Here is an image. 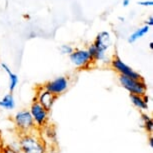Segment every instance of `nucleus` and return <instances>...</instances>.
I'll use <instances>...</instances> for the list:
<instances>
[{"instance_id": "nucleus-8", "label": "nucleus", "mask_w": 153, "mask_h": 153, "mask_svg": "<svg viewBox=\"0 0 153 153\" xmlns=\"http://www.w3.org/2000/svg\"><path fill=\"white\" fill-rule=\"evenodd\" d=\"M57 99L56 96H54L53 94H51L50 92H48L47 90H45L42 86L37 88L36 90V95H35V100L37 101L42 107H44L46 110L50 112V110L52 109L54 103Z\"/></svg>"}, {"instance_id": "nucleus-12", "label": "nucleus", "mask_w": 153, "mask_h": 153, "mask_svg": "<svg viewBox=\"0 0 153 153\" xmlns=\"http://www.w3.org/2000/svg\"><path fill=\"white\" fill-rule=\"evenodd\" d=\"M129 98H130L132 104H133L137 109H139L140 111H145V110L148 109V103L145 102L143 96L129 94Z\"/></svg>"}, {"instance_id": "nucleus-7", "label": "nucleus", "mask_w": 153, "mask_h": 153, "mask_svg": "<svg viewBox=\"0 0 153 153\" xmlns=\"http://www.w3.org/2000/svg\"><path fill=\"white\" fill-rule=\"evenodd\" d=\"M42 87L53 94L54 96L58 97L67 90L69 87V80L65 76H59L57 78L50 80L42 85Z\"/></svg>"}, {"instance_id": "nucleus-14", "label": "nucleus", "mask_w": 153, "mask_h": 153, "mask_svg": "<svg viewBox=\"0 0 153 153\" xmlns=\"http://www.w3.org/2000/svg\"><path fill=\"white\" fill-rule=\"evenodd\" d=\"M141 120L143 122V127L146 130L147 133H149L150 135L152 134L153 131V120L152 118L149 116L148 114L146 113H142L141 114Z\"/></svg>"}, {"instance_id": "nucleus-15", "label": "nucleus", "mask_w": 153, "mask_h": 153, "mask_svg": "<svg viewBox=\"0 0 153 153\" xmlns=\"http://www.w3.org/2000/svg\"><path fill=\"white\" fill-rule=\"evenodd\" d=\"M60 52L62 54H64V55H70V54L74 51V48L72 47L71 45H68V44H63L60 46L59 48Z\"/></svg>"}, {"instance_id": "nucleus-21", "label": "nucleus", "mask_w": 153, "mask_h": 153, "mask_svg": "<svg viewBox=\"0 0 153 153\" xmlns=\"http://www.w3.org/2000/svg\"><path fill=\"white\" fill-rule=\"evenodd\" d=\"M149 47H150V49H153V42L149 43Z\"/></svg>"}, {"instance_id": "nucleus-2", "label": "nucleus", "mask_w": 153, "mask_h": 153, "mask_svg": "<svg viewBox=\"0 0 153 153\" xmlns=\"http://www.w3.org/2000/svg\"><path fill=\"white\" fill-rule=\"evenodd\" d=\"M13 123L18 134H27L37 130L35 123L28 109L17 111L13 116Z\"/></svg>"}, {"instance_id": "nucleus-3", "label": "nucleus", "mask_w": 153, "mask_h": 153, "mask_svg": "<svg viewBox=\"0 0 153 153\" xmlns=\"http://www.w3.org/2000/svg\"><path fill=\"white\" fill-rule=\"evenodd\" d=\"M119 83L124 89H126L132 95H139L143 96L147 92V84L144 79L136 80L132 79L130 77L119 75Z\"/></svg>"}, {"instance_id": "nucleus-22", "label": "nucleus", "mask_w": 153, "mask_h": 153, "mask_svg": "<svg viewBox=\"0 0 153 153\" xmlns=\"http://www.w3.org/2000/svg\"><path fill=\"white\" fill-rule=\"evenodd\" d=\"M118 19L121 20V22H123V21H124V18H122V17H118Z\"/></svg>"}, {"instance_id": "nucleus-4", "label": "nucleus", "mask_w": 153, "mask_h": 153, "mask_svg": "<svg viewBox=\"0 0 153 153\" xmlns=\"http://www.w3.org/2000/svg\"><path fill=\"white\" fill-rule=\"evenodd\" d=\"M28 110L33 118L37 130H42L46 125H48L49 111L46 110L44 107H42L37 101H33Z\"/></svg>"}, {"instance_id": "nucleus-18", "label": "nucleus", "mask_w": 153, "mask_h": 153, "mask_svg": "<svg viewBox=\"0 0 153 153\" xmlns=\"http://www.w3.org/2000/svg\"><path fill=\"white\" fill-rule=\"evenodd\" d=\"M145 25H147V26H152L153 25V17L152 16H149V18H148V20L146 21V23H145Z\"/></svg>"}, {"instance_id": "nucleus-17", "label": "nucleus", "mask_w": 153, "mask_h": 153, "mask_svg": "<svg viewBox=\"0 0 153 153\" xmlns=\"http://www.w3.org/2000/svg\"><path fill=\"white\" fill-rule=\"evenodd\" d=\"M138 5H142V6L148 7V6H152L153 2H152V0H145V1H139L138 2Z\"/></svg>"}, {"instance_id": "nucleus-6", "label": "nucleus", "mask_w": 153, "mask_h": 153, "mask_svg": "<svg viewBox=\"0 0 153 153\" xmlns=\"http://www.w3.org/2000/svg\"><path fill=\"white\" fill-rule=\"evenodd\" d=\"M110 65L112 69H114L119 75H123V76L130 77L132 79L140 80L143 79V77L141 76V74L138 73L137 71L133 70L130 66H128L126 63H124L118 56H114L113 58L110 60Z\"/></svg>"}, {"instance_id": "nucleus-19", "label": "nucleus", "mask_w": 153, "mask_h": 153, "mask_svg": "<svg viewBox=\"0 0 153 153\" xmlns=\"http://www.w3.org/2000/svg\"><path fill=\"white\" fill-rule=\"evenodd\" d=\"M129 3H130V0H123V1H122V5H123L124 7L128 6Z\"/></svg>"}, {"instance_id": "nucleus-11", "label": "nucleus", "mask_w": 153, "mask_h": 153, "mask_svg": "<svg viewBox=\"0 0 153 153\" xmlns=\"http://www.w3.org/2000/svg\"><path fill=\"white\" fill-rule=\"evenodd\" d=\"M15 99L12 93H7L4 95L2 99H0V108L5 109V110H12L15 108Z\"/></svg>"}, {"instance_id": "nucleus-23", "label": "nucleus", "mask_w": 153, "mask_h": 153, "mask_svg": "<svg viewBox=\"0 0 153 153\" xmlns=\"http://www.w3.org/2000/svg\"><path fill=\"white\" fill-rule=\"evenodd\" d=\"M0 153H2V152H1V151H0Z\"/></svg>"}, {"instance_id": "nucleus-20", "label": "nucleus", "mask_w": 153, "mask_h": 153, "mask_svg": "<svg viewBox=\"0 0 153 153\" xmlns=\"http://www.w3.org/2000/svg\"><path fill=\"white\" fill-rule=\"evenodd\" d=\"M148 143H149V146L153 147V137H152V135H150V137H149V140H148Z\"/></svg>"}, {"instance_id": "nucleus-10", "label": "nucleus", "mask_w": 153, "mask_h": 153, "mask_svg": "<svg viewBox=\"0 0 153 153\" xmlns=\"http://www.w3.org/2000/svg\"><path fill=\"white\" fill-rule=\"evenodd\" d=\"M1 66H2V68L4 69V71L8 74V76H9V91H10V93H12L16 89L17 85H18L19 78L15 73H13V72L11 71V69L8 67V65H6L5 63H2Z\"/></svg>"}, {"instance_id": "nucleus-9", "label": "nucleus", "mask_w": 153, "mask_h": 153, "mask_svg": "<svg viewBox=\"0 0 153 153\" xmlns=\"http://www.w3.org/2000/svg\"><path fill=\"white\" fill-rule=\"evenodd\" d=\"M93 44L97 49L107 51L108 48L112 45V40L109 32H107V31H101V32L98 33Z\"/></svg>"}, {"instance_id": "nucleus-1", "label": "nucleus", "mask_w": 153, "mask_h": 153, "mask_svg": "<svg viewBox=\"0 0 153 153\" xmlns=\"http://www.w3.org/2000/svg\"><path fill=\"white\" fill-rule=\"evenodd\" d=\"M21 153H47L48 148L39 130L18 136Z\"/></svg>"}, {"instance_id": "nucleus-13", "label": "nucleus", "mask_w": 153, "mask_h": 153, "mask_svg": "<svg viewBox=\"0 0 153 153\" xmlns=\"http://www.w3.org/2000/svg\"><path fill=\"white\" fill-rule=\"evenodd\" d=\"M149 26H147V25H144L143 27H140L138 28V29H136L134 31L133 33L130 34L128 37V42L129 43H134L136 42L138 39H140L141 37H143L145 34H147L149 32Z\"/></svg>"}, {"instance_id": "nucleus-5", "label": "nucleus", "mask_w": 153, "mask_h": 153, "mask_svg": "<svg viewBox=\"0 0 153 153\" xmlns=\"http://www.w3.org/2000/svg\"><path fill=\"white\" fill-rule=\"evenodd\" d=\"M69 59L75 67L80 69L90 68L93 63V60L86 49H74L73 52L69 55Z\"/></svg>"}, {"instance_id": "nucleus-16", "label": "nucleus", "mask_w": 153, "mask_h": 153, "mask_svg": "<svg viewBox=\"0 0 153 153\" xmlns=\"http://www.w3.org/2000/svg\"><path fill=\"white\" fill-rule=\"evenodd\" d=\"M0 151L2 153H21L20 152V150H17V149H14L13 147H11L10 145H3L1 147V149H0Z\"/></svg>"}]
</instances>
